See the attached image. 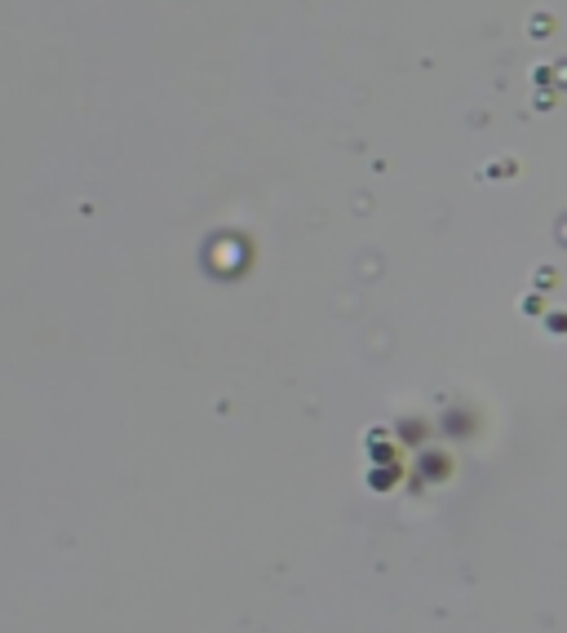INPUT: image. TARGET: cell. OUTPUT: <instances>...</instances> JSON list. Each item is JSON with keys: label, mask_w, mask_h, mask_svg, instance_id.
<instances>
[]
</instances>
